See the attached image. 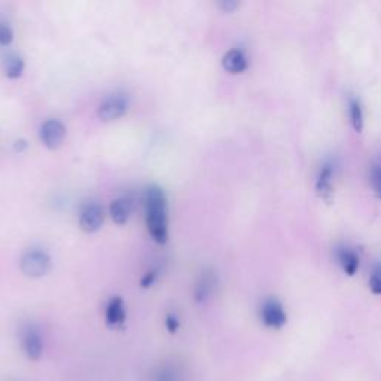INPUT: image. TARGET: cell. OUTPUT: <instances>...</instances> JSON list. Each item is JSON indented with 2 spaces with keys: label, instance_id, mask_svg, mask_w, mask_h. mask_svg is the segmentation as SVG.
I'll return each mask as SVG.
<instances>
[{
  "label": "cell",
  "instance_id": "obj_1",
  "mask_svg": "<svg viewBox=\"0 0 381 381\" xmlns=\"http://www.w3.org/2000/svg\"><path fill=\"white\" fill-rule=\"evenodd\" d=\"M146 225L148 231L157 243L164 244L168 238V211L164 190L157 185L146 189Z\"/></svg>",
  "mask_w": 381,
  "mask_h": 381
},
{
  "label": "cell",
  "instance_id": "obj_2",
  "mask_svg": "<svg viewBox=\"0 0 381 381\" xmlns=\"http://www.w3.org/2000/svg\"><path fill=\"white\" fill-rule=\"evenodd\" d=\"M51 268L50 255L42 251L27 252L21 260V270L28 277H42Z\"/></svg>",
  "mask_w": 381,
  "mask_h": 381
},
{
  "label": "cell",
  "instance_id": "obj_3",
  "mask_svg": "<svg viewBox=\"0 0 381 381\" xmlns=\"http://www.w3.org/2000/svg\"><path fill=\"white\" fill-rule=\"evenodd\" d=\"M21 350L27 359L39 360L43 353V338L35 325H26L21 329Z\"/></svg>",
  "mask_w": 381,
  "mask_h": 381
},
{
  "label": "cell",
  "instance_id": "obj_4",
  "mask_svg": "<svg viewBox=\"0 0 381 381\" xmlns=\"http://www.w3.org/2000/svg\"><path fill=\"white\" fill-rule=\"evenodd\" d=\"M128 99L124 94H112L100 104L99 117L103 121H115L127 112Z\"/></svg>",
  "mask_w": 381,
  "mask_h": 381
},
{
  "label": "cell",
  "instance_id": "obj_5",
  "mask_svg": "<svg viewBox=\"0 0 381 381\" xmlns=\"http://www.w3.org/2000/svg\"><path fill=\"white\" fill-rule=\"evenodd\" d=\"M261 320L265 326L279 329L288 320V316H286L284 309L279 301L266 300L261 307Z\"/></svg>",
  "mask_w": 381,
  "mask_h": 381
},
{
  "label": "cell",
  "instance_id": "obj_6",
  "mask_svg": "<svg viewBox=\"0 0 381 381\" xmlns=\"http://www.w3.org/2000/svg\"><path fill=\"white\" fill-rule=\"evenodd\" d=\"M66 137V127L60 121L50 119L43 122L41 128V139L42 143L50 149L59 148Z\"/></svg>",
  "mask_w": 381,
  "mask_h": 381
},
{
  "label": "cell",
  "instance_id": "obj_7",
  "mask_svg": "<svg viewBox=\"0 0 381 381\" xmlns=\"http://www.w3.org/2000/svg\"><path fill=\"white\" fill-rule=\"evenodd\" d=\"M185 369L175 362H163L149 373V381H185Z\"/></svg>",
  "mask_w": 381,
  "mask_h": 381
},
{
  "label": "cell",
  "instance_id": "obj_8",
  "mask_svg": "<svg viewBox=\"0 0 381 381\" xmlns=\"http://www.w3.org/2000/svg\"><path fill=\"white\" fill-rule=\"evenodd\" d=\"M103 208L97 204H88L84 207L79 217V225L85 233H95L99 231L103 224Z\"/></svg>",
  "mask_w": 381,
  "mask_h": 381
},
{
  "label": "cell",
  "instance_id": "obj_9",
  "mask_svg": "<svg viewBox=\"0 0 381 381\" xmlns=\"http://www.w3.org/2000/svg\"><path fill=\"white\" fill-rule=\"evenodd\" d=\"M126 306H124V301L121 297H113L108 302L106 313H104V318H106V325L109 328H119L126 322Z\"/></svg>",
  "mask_w": 381,
  "mask_h": 381
},
{
  "label": "cell",
  "instance_id": "obj_10",
  "mask_svg": "<svg viewBox=\"0 0 381 381\" xmlns=\"http://www.w3.org/2000/svg\"><path fill=\"white\" fill-rule=\"evenodd\" d=\"M215 288H216V275L212 270H206L204 273H202V275H199V279L195 284V292H194L195 301L206 302L212 297Z\"/></svg>",
  "mask_w": 381,
  "mask_h": 381
},
{
  "label": "cell",
  "instance_id": "obj_11",
  "mask_svg": "<svg viewBox=\"0 0 381 381\" xmlns=\"http://www.w3.org/2000/svg\"><path fill=\"white\" fill-rule=\"evenodd\" d=\"M222 64L226 72L237 75V73H243L247 69V59L243 51L231 50L224 55Z\"/></svg>",
  "mask_w": 381,
  "mask_h": 381
},
{
  "label": "cell",
  "instance_id": "obj_12",
  "mask_svg": "<svg viewBox=\"0 0 381 381\" xmlns=\"http://www.w3.org/2000/svg\"><path fill=\"white\" fill-rule=\"evenodd\" d=\"M337 260L342 271L349 275H353L359 268V256L350 247H340L337 251Z\"/></svg>",
  "mask_w": 381,
  "mask_h": 381
},
{
  "label": "cell",
  "instance_id": "obj_13",
  "mask_svg": "<svg viewBox=\"0 0 381 381\" xmlns=\"http://www.w3.org/2000/svg\"><path fill=\"white\" fill-rule=\"evenodd\" d=\"M130 215H131L130 199L119 198V199H115V202L110 204V216L115 224L124 225L128 221Z\"/></svg>",
  "mask_w": 381,
  "mask_h": 381
},
{
  "label": "cell",
  "instance_id": "obj_14",
  "mask_svg": "<svg viewBox=\"0 0 381 381\" xmlns=\"http://www.w3.org/2000/svg\"><path fill=\"white\" fill-rule=\"evenodd\" d=\"M316 188L323 198H329L332 194V164H325L322 167Z\"/></svg>",
  "mask_w": 381,
  "mask_h": 381
},
{
  "label": "cell",
  "instance_id": "obj_15",
  "mask_svg": "<svg viewBox=\"0 0 381 381\" xmlns=\"http://www.w3.org/2000/svg\"><path fill=\"white\" fill-rule=\"evenodd\" d=\"M24 72V61L21 57L18 55H9L5 61V75L9 79L20 78Z\"/></svg>",
  "mask_w": 381,
  "mask_h": 381
},
{
  "label": "cell",
  "instance_id": "obj_16",
  "mask_svg": "<svg viewBox=\"0 0 381 381\" xmlns=\"http://www.w3.org/2000/svg\"><path fill=\"white\" fill-rule=\"evenodd\" d=\"M350 118H351V124H353V127L358 133L362 131L364 128V112H362V106L359 100L351 99L350 100Z\"/></svg>",
  "mask_w": 381,
  "mask_h": 381
},
{
  "label": "cell",
  "instance_id": "obj_17",
  "mask_svg": "<svg viewBox=\"0 0 381 381\" xmlns=\"http://www.w3.org/2000/svg\"><path fill=\"white\" fill-rule=\"evenodd\" d=\"M371 185H373L375 194L381 198V163L374 164L371 167V175H369Z\"/></svg>",
  "mask_w": 381,
  "mask_h": 381
},
{
  "label": "cell",
  "instance_id": "obj_18",
  "mask_svg": "<svg viewBox=\"0 0 381 381\" xmlns=\"http://www.w3.org/2000/svg\"><path fill=\"white\" fill-rule=\"evenodd\" d=\"M14 41V32L12 28L5 23H0V45L8 46Z\"/></svg>",
  "mask_w": 381,
  "mask_h": 381
},
{
  "label": "cell",
  "instance_id": "obj_19",
  "mask_svg": "<svg viewBox=\"0 0 381 381\" xmlns=\"http://www.w3.org/2000/svg\"><path fill=\"white\" fill-rule=\"evenodd\" d=\"M369 288L374 293L381 295V268L375 270L369 279Z\"/></svg>",
  "mask_w": 381,
  "mask_h": 381
},
{
  "label": "cell",
  "instance_id": "obj_20",
  "mask_svg": "<svg viewBox=\"0 0 381 381\" xmlns=\"http://www.w3.org/2000/svg\"><path fill=\"white\" fill-rule=\"evenodd\" d=\"M166 326L170 333H175L179 329V319L175 316V314H168L166 319Z\"/></svg>",
  "mask_w": 381,
  "mask_h": 381
},
{
  "label": "cell",
  "instance_id": "obj_21",
  "mask_svg": "<svg viewBox=\"0 0 381 381\" xmlns=\"http://www.w3.org/2000/svg\"><path fill=\"white\" fill-rule=\"evenodd\" d=\"M155 279H157V273H155V271L148 273V274L145 275V277H143V279L140 280L141 288H149V286H152V283L155 282Z\"/></svg>",
  "mask_w": 381,
  "mask_h": 381
}]
</instances>
